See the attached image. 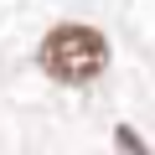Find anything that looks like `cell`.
<instances>
[{"label":"cell","instance_id":"cell-1","mask_svg":"<svg viewBox=\"0 0 155 155\" xmlns=\"http://www.w3.org/2000/svg\"><path fill=\"white\" fill-rule=\"evenodd\" d=\"M104 62H109V41L93 26H57L41 41V67L57 83H88L104 72Z\"/></svg>","mask_w":155,"mask_h":155},{"label":"cell","instance_id":"cell-2","mask_svg":"<svg viewBox=\"0 0 155 155\" xmlns=\"http://www.w3.org/2000/svg\"><path fill=\"white\" fill-rule=\"evenodd\" d=\"M114 145H119V155H150V150L140 145V134H134L129 124H119V129H114Z\"/></svg>","mask_w":155,"mask_h":155}]
</instances>
